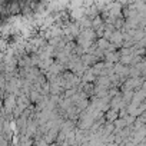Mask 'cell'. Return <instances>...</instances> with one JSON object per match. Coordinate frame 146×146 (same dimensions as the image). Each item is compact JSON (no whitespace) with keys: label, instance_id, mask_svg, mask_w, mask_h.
Instances as JSON below:
<instances>
[]
</instances>
